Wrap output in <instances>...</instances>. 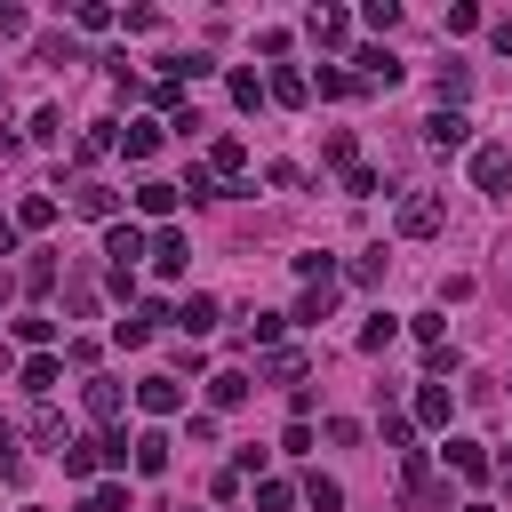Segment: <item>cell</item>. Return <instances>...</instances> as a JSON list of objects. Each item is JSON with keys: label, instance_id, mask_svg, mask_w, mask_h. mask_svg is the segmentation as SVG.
Returning a JSON list of instances; mask_svg holds the SVG:
<instances>
[{"label": "cell", "instance_id": "obj_46", "mask_svg": "<svg viewBox=\"0 0 512 512\" xmlns=\"http://www.w3.org/2000/svg\"><path fill=\"white\" fill-rule=\"evenodd\" d=\"M24 32H32V16H24L16 0H0V40H24Z\"/></svg>", "mask_w": 512, "mask_h": 512}, {"label": "cell", "instance_id": "obj_39", "mask_svg": "<svg viewBox=\"0 0 512 512\" xmlns=\"http://www.w3.org/2000/svg\"><path fill=\"white\" fill-rule=\"evenodd\" d=\"M360 24H368V32H392V24H400V0H368Z\"/></svg>", "mask_w": 512, "mask_h": 512}, {"label": "cell", "instance_id": "obj_5", "mask_svg": "<svg viewBox=\"0 0 512 512\" xmlns=\"http://www.w3.org/2000/svg\"><path fill=\"white\" fill-rule=\"evenodd\" d=\"M72 208H80L88 224H120V192H112V184H96V176H80V184H72Z\"/></svg>", "mask_w": 512, "mask_h": 512}, {"label": "cell", "instance_id": "obj_8", "mask_svg": "<svg viewBox=\"0 0 512 512\" xmlns=\"http://www.w3.org/2000/svg\"><path fill=\"white\" fill-rule=\"evenodd\" d=\"M440 456H448V472H456V480H488V472H496V464H488V448H480V440H464V432H456Z\"/></svg>", "mask_w": 512, "mask_h": 512}, {"label": "cell", "instance_id": "obj_30", "mask_svg": "<svg viewBox=\"0 0 512 512\" xmlns=\"http://www.w3.org/2000/svg\"><path fill=\"white\" fill-rule=\"evenodd\" d=\"M296 272H304V288H336V256H320V248L296 256Z\"/></svg>", "mask_w": 512, "mask_h": 512}, {"label": "cell", "instance_id": "obj_7", "mask_svg": "<svg viewBox=\"0 0 512 512\" xmlns=\"http://www.w3.org/2000/svg\"><path fill=\"white\" fill-rule=\"evenodd\" d=\"M136 408H144V416H176V408H184V376H144V384H136Z\"/></svg>", "mask_w": 512, "mask_h": 512}, {"label": "cell", "instance_id": "obj_50", "mask_svg": "<svg viewBox=\"0 0 512 512\" xmlns=\"http://www.w3.org/2000/svg\"><path fill=\"white\" fill-rule=\"evenodd\" d=\"M8 248H16V216H0V256H8Z\"/></svg>", "mask_w": 512, "mask_h": 512}, {"label": "cell", "instance_id": "obj_49", "mask_svg": "<svg viewBox=\"0 0 512 512\" xmlns=\"http://www.w3.org/2000/svg\"><path fill=\"white\" fill-rule=\"evenodd\" d=\"M16 152H24V136H16V128H0V160H16Z\"/></svg>", "mask_w": 512, "mask_h": 512}, {"label": "cell", "instance_id": "obj_23", "mask_svg": "<svg viewBox=\"0 0 512 512\" xmlns=\"http://www.w3.org/2000/svg\"><path fill=\"white\" fill-rule=\"evenodd\" d=\"M56 456H64V472H72V480H88V472L104 464V440H64Z\"/></svg>", "mask_w": 512, "mask_h": 512}, {"label": "cell", "instance_id": "obj_15", "mask_svg": "<svg viewBox=\"0 0 512 512\" xmlns=\"http://www.w3.org/2000/svg\"><path fill=\"white\" fill-rule=\"evenodd\" d=\"M304 32H312L320 48H344V40H352V16H344V8H312V24H304Z\"/></svg>", "mask_w": 512, "mask_h": 512}, {"label": "cell", "instance_id": "obj_36", "mask_svg": "<svg viewBox=\"0 0 512 512\" xmlns=\"http://www.w3.org/2000/svg\"><path fill=\"white\" fill-rule=\"evenodd\" d=\"M384 264H392L384 248H360V256H352V280H360V288H376V280H384Z\"/></svg>", "mask_w": 512, "mask_h": 512}, {"label": "cell", "instance_id": "obj_2", "mask_svg": "<svg viewBox=\"0 0 512 512\" xmlns=\"http://www.w3.org/2000/svg\"><path fill=\"white\" fill-rule=\"evenodd\" d=\"M392 224H400V240H432V232L448 224V200H440V192H408Z\"/></svg>", "mask_w": 512, "mask_h": 512}, {"label": "cell", "instance_id": "obj_48", "mask_svg": "<svg viewBox=\"0 0 512 512\" xmlns=\"http://www.w3.org/2000/svg\"><path fill=\"white\" fill-rule=\"evenodd\" d=\"M488 40H496V48L512 56V16H496V24H488Z\"/></svg>", "mask_w": 512, "mask_h": 512}, {"label": "cell", "instance_id": "obj_9", "mask_svg": "<svg viewBox=\"0 0 512 512\" xmlns=\"http://www.w3.org/2000/svg\"><path fill=\"white\" fill-rule=\"evenodd\" d=\"M352 64H360V88H392L400 80V56L392 48H352Z\"/></svg>", "mask_w": 512, "mask_h": 512}, {"label": "cell", "instance_id": "obj_19", "mask_svg": "<svg viewBox=\"0 0 512 512\" xmlns=\"http://www.w3.org/2000/svg\"><path fill=\"white\" fill-rule=\"evenodd\" d=\"M112 144H120V128H112V120H96V128H88V136L72 144V160H80V168H96V160H104Z\"/></svg>", "mask_w": 512, "mask_h": 512}, {"label": "cell", "instance_id": "obj_28", "mask_svg": "<svg viewBox=\"0 0 512 512\" xmlns=\"http://www.w3.org/2000/svg\"><path fill=\"white\" fill-rule=\"evenodd\" d=\"M464 96H472V72H464V64H440V104L464 112Z\"/></svg>", "mask_w": 512, "mask_h": 512}, {"label": "cell", "instance_id": "obj_38", "mask_svg": "<svg viewBox=\"0 0 512 512\" xmlns=\"http://www.w3.org/2000/svg\"><path fill=\"white\" fill-rule=\"evenodd\" d=\"M288 504H296L288 480H256V512H288Z\"/></svg>", "mask_w": 512, "mask_h": 512}, {"label": "cell", "instance_id": "obj_45", "mask_svg": "<svg viewBox=\"0 0 512 512\" xmlns=\"http://www.w3.org/2000/svg\"><path fill=\"white\" fill-rule=\"evenodd\" d=\"M384 440L408 456V448H416V416H384Z\"/></svg>", "mask_w": 512, "mask_h": 512}, {"label": "cell", "instance_id": "obj_6", "mask_svg": "<svg viewBox=\"0 0 512 512\" xmlns=\"http://www.w3.org/2000/svg\"><path fill=\"white\" fill-rule=\"evenodd\" d=\"M472 184H480V192H504V184H512V152H504V144H472Z\"/></svg>", "mask_w": 512, "mask_h": 512}, {"label": "cell", "instance_id": "obj_16", "mask_svg": "<svg viewBox=\"0 0 512 512\" xmlns=\"http://www.w3.org/2000/svg\"><path fill=\"white\" fill-rule=\"evenodd\" d=\"M56 224V192H24L16 200V232H48Z\"/></svg>", "mask_w": 512, "mask_h": 512}, {"label": "cell", "instance_id": "obj_43", "mask_svg": "<svg viewBox=\"0 0 512 512\" xmlns=\"http://www.w3.org/2000/svg\"><path fill=\"white\" fill-rule=\"evenodd\" d=\"M72 24H80V32H104V24H112V8H104V0H80V8H72Z\"/></svg>", "mask_w": 512, "mask_h": 512}, {"label": "cell", "instance_id": "obj_10", "mask_svg": "<svg viewBox=\"0 0 512 512\" xmlns=\"http://www.w3.org/2000/svg\"><path fill=\"white\" fill-rule=\"evenodd\" d=\"M176 200H184V184H168V176H144V184H136V216H160V224H168Z\"/></svg>", "mask_w": 512, "mask_h": 512}, {"label": "cell", "instance_id": "obj_37", "mask_svg": "<svg viewBox=\"0 0 512 512\" xmlns=\"http://www.w3.org/2000/svg\"><path fill=\"white\" fill-rule=\"evenodd\" d=\"M16 336H24L32 352H48V336H56V320H48V312H24V320H16Z\"/></svg>", "mask_w": 512, "mask_h": 512}, {"label": "cell", "instance_id": "obj_52", "mask_svg": "<svg viewBox=\"0 0 512 512\" xmlns=\"http://www.w3.org/2000/svg\"><path fill=\"white\" fill-rule=\"evenodd\" d=\"M8 288H16V280H8V272H0V304H8Z\"/></svg>", "mask_w": 512, "mask_h": 512}, {"label": "cell", "instance_id": "obj_34", "mask_svg": "<svg viewBox=\"0 0 512 512\" xmlns=\"http://www.w3.org/2000/svg\"><path fill=\"white\" fill-rule=\"evenodd\" d=\"M312 80H320V96H352V88H360V72H344V64H320Z\"/></svg>", "mask_w": 512, "mask_h": 512}, {"label": "cell", "instance_id": "obj_41", "mask_svg": "<svg viewBox=\"0 0 512 512\" xmlns=\"http://www.w3.org/2000/svg\"><path fill=\"white\" fill-rule=\"evenodd\" d=\"M328 304H336V288H304L296 296V320H328Z\"/></svg>", "mask_w": 512, "mask_h": 512}, {"label": "cell", "instance_id": "obj_27", "mask_svg": "<svg viewBox=\"0 0 512 512\" xmlns=\"http://www.w3.org/2000/svg\"><path fill=\"white\" fill-rule=\"evenodd\" d=\"M264 88H272V104H304V96H312V80H304V72H288V64H280Z\"/></svg>", "mask_w": 512, "mask_h": 512}, {"label": "cell", "instance_id": "obj_11", "mask_svg": "<svg viewBox=\"0 0 512 512\" xmlns=\"http://www.w3.org/2000/svg\"><path fill=\"white\" fill-rule=\"evenodd\" d=\"M80 408H88L96 424H120V384H112V376H88V384H80Z\"/></svg>", "mask_w": 512, "mask_h": 512}, {"label": "cell", "instance_id": "obj_33", "mask_svg": "<svg viewBox=\"0 0 512 512\" xmlns=\"http://www.w3.org/2000/svg\"><path fill=\"white\" fill-rule=\"evenodd\" d=\"M80 512H128V488H120V480H104V488H88V496H80Z\"/></svg>", "mask_w": 512, "mask_h": 512}, {"label": "cell", "instance_id": "obj_4", "mask_svg": "<svg viewBox=\"0 0 512 512\" xmlns=\"http://www.w3.org/2000/svg\"><path fill=\"white\" fill-rule=\"evenodd\" d=\"M464 144H472V120H464V112H448V104H440V112H432V120H424V152H464Z\"/></svg>", "mask_w": 512, "mask_h": 512}, {"label": "cell", "instance_id": "obj_18", "mask_svg": "<svg viewBox=\"0 0 512 512\" xmlns=\"http://www.w3.org/2000/svg\"><path fill=\"white\" fill-rule=\"evenodd\" d=\"M56 376H64V360H56V352H32V360H24V392H32V400H48V392H56Z\"/></svg>", "mask_w": 512, "mask_h": 512}, {"label": "cell", "instance_id": "obj_35", "mask_svg": "<svg viewBox=\"0 0 512 512\" xmlns=\"http://www.w3.org/2000/svg\"><path fill=\"white\" fill-rule=\"evenodd\" d=\"M264 96H272V88H264V80H256V72H232V104H240V112H256V104H264Z\"/></svg>", "mask_w": 512, "mask_h": 512}, {"label": "cell", "instance_id": "obj_32", "mask_svg": "<svg viewBox=\"0 0 512 512\" xmlns=\"http://www.w3.org/2000/svg\"><path fill=\"white\" fill-rule=\"evenodd\" d=\"M304 504H312V512H336V504H344V488H336L328 472H312V480H304Z\"/></svg>", "mask_w": 512, "mask_h": 512}, {"label": "cell", "instance_id": "obj_20", "mask_svg": "<svg viewBox=\"0 0 512 512\" xmlns=\"http://www.w3.org/2000/svg\"><path fill=\"white\" fill-rule=\"evenodd\" d=\"M240 168H248V144L240 136H216L208 144V176H240Z\"/></svg>", "mask_w": 512, "mask_h": 512}, {"label": "cell", "instance_id": "obj_40", "mask_svg": "<svg viewBox=\"0 0 512 512\" xmlns=\"http://www.w3.org/2000/svg\"><path fill=\"white\" fill-rule=\"evenodd\" d=\"M56 136H64V112L40 104V112H32V144H56Z\"/></svg>", "mask_w": 512, "mask_h": 512}, {"label": "cell", "instance_id": "obj_44", "mask_svg": "<svg viewBox=\"0 0 512 512\" xmlns=\"http://www.w3.org/2000/svg\"><path fill=\"white\" fill-rule=\"evenodd\" d=\"M408 328H416V336H424V352H432V344H448V320H440V312H416V320H408Z\"/></svg>", "mask_w": 512, "mask_h": 512}, {"label": "cell", "instance_id": "obj_53", "mask_svg": "<svg viewBox=\"0 0 512 512\" xmlns=\"http://www.w3.org/2000/svg\"><path fill=\"white\" fill-rule=\"evenodd\" d=\"M0 368H8V344H0Z\"/></svg>", "mask_w": 512, "mask_h": 512}, {"label": "cell", "instance_id": "obj_17", "mask_svg": "<svg viewBox=\"0 0 512 512\" xmlns=\"http://www.w3.org/2000/svg\"><path fill=\"white\" fill-rule=\"evenodd\" d=\"M240 328H248V344H256V352H280V336H288V312H248Z\"/></svg>", "mask_w": 512, "mask_h": 512}, {"label": "cell", "instance_id": "obj_13", "mask_svg": "<svg viewBox=\"0 0 512 512\" xmlns=\"http://www.w3.org/2000/svg\"><path fill=\"white\" fill-rule=\"evenodd\" d=\"M176 328H184V344H200V336L216 328V296H184V304H176Z\"/></svg>", "mask_w": 512, "mask_h": 512}, {"label": "cell", "instance_id": "obj_22", "mask_svg": "<svg viewBox=\"0 0 512 512\" xmlns=\"http://www.w3.org/2000/svg\"><path fill=\"white\" fill-rule=\"evenodd\" d=\"M136 472H144V480L168 472V432H136Z\"/></svg>", "mask_w": 512, "mask_h": 512}, {"label": "cell", "instance_id": "obj_51", "mask_svg": "<svg viewBox=\"0 0 512 512\" xmlns=\"http://www.w3.org/2000/svg\"><path fill=\"white\" fill-rule=\"evenodd\" d=\"M456 512H496V504H480V496H472V504H456Z\"/></svg>", "mask_w": 512, "mask_h": 512}, {"label": "cell", "instance_id": "obj_47", "mask_svg": "<svg viewBox=\"0 0 512 512\" xmlns=\"http://www.w3.org/2000/svg\"><path fill=\"white\" fill-rule=\"evenodd\" d=\"M320 432H328V440H336V448H360V424H352V416H328V424H320Z\"/></svg>", "mask_w": 512, "mask_h": 512}, {"label": "cell", "instance_id": "obj_21", "mask_svg": "<svg viewBox=\"0 0 512 512\" xmlns=\"http://www.w3.org/2000/svg\"><path fill=\"white\" fill-rule=\"evenodd\" d=\"M16 288H24V296H48V288H56V256H48V248H32V264L16 272Z\"/></svg>", "mask_w": 512, "mask_h": 512}, {"label": "cell", "instance_id": "obj_29", "mask_svg": "<svg viewBox=\"0 0 512 512\" xmlns=\"http://www.w3.org/2000/svg\"><path fill=\"white\" fill-rule=\"evenodd\" d=\"M264 376H272V384H296V376H304V352H296V344L264 352Z\"/></svg>", "mask_w": 512, "mask_h": 512}, {"label": "cell", "instance_id": "obj_12", "mask_svg": "<svg viewBox=\"0 0 512 512\" xmlns=\"http://www.w3.org/2000/svg\"><path fill=\"white\" fill-rule=\"evenodd\" d=\"M184 256H192V248H184V232H176V224H160V232H152V272H168V280H176V272H184Z\"/></svg>", "mask_w": 512, "mask_h": 512}, {"label": "cell", "instance_id": "obj_14", "mask_svg": "<svg viewBox=\"0 0 512 512\" xmlns=\"http://www.w3.org/2000/svg\"><path fill=\"white\" fill-rule=\"evenodd\" d=\"M160 320H168L160 304H128V320H112V336H120V344H152V328H160Z\"/></svg>", "mask_w": 512, "mask_h": 512}, {"label": "cell", "instance_id": "obj_1", "mask_svg": "<svg viewBox=\"0 0 512 512\" xmlns=\"http://www.w3.org/2000/svg\"><path fill=\"white\" fill-rule=\"evenodd\" d=\"M400 504L408 512H448V480L432 472V448H408L400 456Z\"/></svg>", "mask_w": 512, "mask_h": 512}, {"label": "cell", "instance_id": "obj_42", "mask_svg": "<svg viewBox=\"0 0 512 512\" xmlns=\"http://www.w3.org/2000/svg\"><path fill=\"white\" fill-rule=\"evenodd\" d=\"M0 480H24V448H16L8 424H0Z\"/></svg>", "mask_w": 512, "mask_h": 512}, {"label": "cell", "instance_id": "obj_26", "mask_svg": "<svg viewBox=\"0 0 512 512\" xmlns=\"http://www.w3.org/2000/svg\"><path fill=\"white\" fill-rule=\"evenodd\" d=\"M448 408H456V400H448V384H424V392H416V424H432V432H440V424H448Z\"/></svg>", "mask_w": 512, "mask_h": 512}, {"label": "cell", "instance_id": "obj_24", "mask_svg": "<svg viewBox=\"0 0 512 512\" xmlns=\"http://www.w3.org/2000/svg\"><path fill=\"white\" fill-rule=\"evenodd\" d=\"M120 152H128V160H152V152H160V128H152V120H128V128H120Z\"/></svg>", "mask_w": 512, "mask_h": 512}, {"label": "cell", "instance_id": "obj_31", "mask_svg": "<svg viewBox=\"0 0 512 512\" xmlns=\"http://www.w3.org/2000/svg\"><path fill=\"white\" fill-rule=\"evenodd\" d=\"M392 336H400V320H392V312H368V328H360V352H384Z\"/></svg>", "mask_w": 512, "mask_h": 512}, {"label": "cell", "instance_id": "obj_25", "mask_svg": "<svg viewBox=\"0 0 512 512\" xmlns=\"http://www.w3.org/2000/svg\"><path fill=\"white\" fill-rule=\"evenodd\" d=\"M208 400H216V408H240V400H248V376H240V368H216V376H208Z\"/></svg>", "mask_w": 512, "mask_h": 512}, {"label": "cell", "instance_id": "obj_3", "mask_svg": "<svg viewBox=\"0 0 512 512\" xmlns=\"http://www.w3.org/2000/svg\"><path fill=\"white\" fill-rule=\"evenodd\" d=\"M104 256H112V272H128V264H152V240H144V224H104Z\"/></svg>", "mask_w": 512, "mask_h": 512}]
</instances>
